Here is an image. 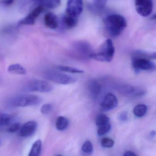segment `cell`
Listing matches in <instances>:
<instances>
[{"mask_svg": "<svg viewBox=\"0 0 156 156\" xmlns=\"http://www.w3.org/2000/svg\"><path fill=\"white\" fill-rule=\"evenodd\" d=\"M68 124V119L64 116H60L57 120L56 126L58 131H63L67 127Z\"/></svg>", "mask_w": 156, "mask_h": 156, "instance_id": "obj_19", "label": "cell"}, {"mask_svg": "<svg viewBox=\"0 0 156 156\" xmlns=\"http://www.w3.org/2000/svg\"><path fill=\"white\" fill-rule=\"evenodd\" d=\"M41 99L38 96L33 94H26L18 96L12 99L10 104L14 107H26L39 105Z\"/></svg>", "mask_w": 156, "mask_h": 156, "instance_id": "obj_3", "label": "cell"}, {"mask_svg": "<svg viewBox=\"0 0 156 156\" xmlns=\"http://www.w3.org/2000/svg\"><path fill=\"white\" fill-rule=\"evenodd\" d=\"M63 156L60 155H58V156Z\"/></svg>", "mask_w": 156, "mask_h": 156, "instance_id": "obj_35", "label": "cell"}, {"mask_svg": "<svg viewBox=\"0 0 156 156\" xmlns=\"http://www.w3.org/2000/svg\"><path fill=\"white\" fill-rule=\"evenodd\" d=\"M82 150L86 154H91L93 152V147L90 141H86L82 146Z\"/></svg>", "mask_w": 156, "mask_h": 156, "instance_id": "obj_26", "label": "cell"}, {"mask_svg": "<svg viewBox=\"0 0 156 156\" xmlns=\"http://www.w3.org/2000/svg\"><path fill=\"white\" fill-rule=\"evenodd\" d=\"M37 6H41L44 8L54 9L59 6L61 0H29Z\"/></svg>", "mask_w": 156, "mask_h": 156, "instance_id": "obj_12", "label": "cell"}, {"mask_svg": "<svg viewBox=\"0 0 156 156\" xmlns=\"http://www.w3.org/2000/svg\"><path fill=\"white\" fill-rule=\"evenodd\" d=\"M119 119L122 122H125L128 119V115L126 112H122L119 116Z\"/></svg>", "mask_w": 156, "mask_h": 156, "instance_id": "obj_30", "label": "cell"}, {"mask_svg": "<svg viewBox=\"0 0 156 156\" xmlns=\"http://www.w3.org/2000/svg\"><path fill=\"white\" fill-rule=\"evenodd\" d=\"M37 128V123L34 121H30L23 125L20 129L19 135L22 137H27L34 133Z\"/></svg>", "mask_w": 156, "mask_h": 156, "instance_id": "obj_11", "label": "cell"}, {"mask_svg": "<svg viewBox=\"0 0 156 156\" xmlns=\"http://www.w3.org/2000/svg\"><path fill=\"white\" fill-rule=\"evenodd\" d=\"M156 135V132L155 131H153L150 133V136L151 137H154Z\"/></svg>", "mask_w": 156, "mask_h": 156, "instance_id": "obj_33", "label": "cell"}, {"mask_svg": "<svg viewBox=\"0 0 156 156\" xmlns=\"http://www.w3.org/2000/svg\"><path fill=\"white\" fill-rule=\"evenodd\" d=\"M44 21L46 26L51 29H56L59 25L58 18L52 12H48L45 15Z\"/></svg>", "mask_w": 156, "mask_h": 156, "instance_id": "obj_13", "label": "cell"}, {"mask_svg": "<svg viewBox=\"0 0 156 156\" xmlns=\"http://www.w3.org/2000/svg\"><path fill=\"white\" fill-rule=\"evenodd\" d=\"M152 19H153V20H156V14H155L154 15V16L152 17Z\"/></svg>", "mask_w": 156, "mask_h": 156, "instance_id": "obj_34", "label": "cell"}, {"mask_svg": "<svg viewBox=\"0 0 156 156\" xmlns=\"http://www.w3.org/2000/svg\"><path fill=\"white\" fill-rule=\"evenodd\" d=\"M115 49L112 41L108 39L100 47L96 53H92L89 55L90 58L103 62H110L112 61L114 55Z\"/></svg>", "mask_w": 156, "mask_h": 156, "instance_id": "obj_2", "label": "cell"}, {"mask_svg": "<svg viewBox=\"0 0 156 156\" xmlns=\"http://www.w3.org/2000/svg\"><path fill=\"white\" fill-rule=\"evenodd\" d=\"M64 26L67 28H70L76 25L78 22V18L72 17L70 16L65 14L62 20Z\"/></svg>", "mask_w": 156, "mask_h": 156, "instance_id": "obj_16", "label": "cell"}, {"mask_svg": "<svg viewBox=\"0 0 156 156\" xmlns=\"http://www.w3.org/2000/svg\"><path fill=\"white\" fill-rule=\"evenodd\" d=\"M107 0H94V5L98 10L103 9L106 5Z\"/></svg>", "mask_w": 156, "mask_h": 156, "instance_id": "obj_27", "label": "cell"}, {"mask_svg": "<svg viewBox=\"0 0 156 156\" xmlns=\"http://www.w3.org/2000/svg\"><path fill=\"white\" fill-rule=\"evenodd\" d=\"M20 124L19 123H15L12 124L7 129V132L10 133H16L18 131L20 128Z\"/></svg>", "mask_w": 156, "mask_h": 156, "instance_id": "obj_28", "label": "cell"}, {"mask_svg": "<svg viewBox=\"0 0 156 156\" xmlns=\"http://www.w3.org/2000/svg\"><path fill=\"white\" fill-rule=\"evenodd\" d=\"M57 69L63 72H68V73H73V74H78V73H83V70L72 67L67 66H58Z\"/></svg>", "mask_w": 156, "mask_h": 156, "instance_id": "obj_22", "label": "cell"}, {"mask_svg": "<svg viewBox=\"0 0 156 156\" xmlns=\"http://www.w3.org/2000/svg\"><path fill=\"white\" fill-rule=\"evenodd\" d=\"M13 2L14 0H4L3 1V3H4L5 5H11Z\"/></svg>", "mask_w": 156, "mask_h": 156, "instance_id": "obj_32", "label": "cell"}, {"mask_svg": "<svg viewBox=\"0 0 156 156\" xmlns=\"http://www.w3.org/2000/svg\"><path fill=\"white\" fill-rule=\"evenodd\" d=\"M135 4L136 12L141 16H148L153 11L152 0H135Z\"/></svg>", "mask_w": 156, "mask_h": 156, "instance_id": "obj_8", "label": "cell"}, {"mask_svg": "<svg viewBox=\"0 0 156 156\" xmlns=\"http://www.w3.org/2000/svg\"><path fill=\"white\" fill-rule=\"evenodd\" d=\"M88 87L92 98L94 100L97 99L101 90V86L100 83L95 80H91L89 82Z\"/></svg>", "mask_w": 156, "mask_h": 156, "instance_id": "obj_14", "label": "cell"}, {"mask_svg": "<svg viewBox=\"0 0 156 156\" xmlns=\"http://www.w3.org/2000/svg\"><path fill=\"white\" fill-rule=\"evenodd\" d=\"M124 156H137V155L133 152L128 151L126 152Z\"/></svg>", "mask_w": 156, "mask_h": 156, "instance_id": "obj_31", "label": "cell"}, {"mask_svg": "<svg viewBox=\"0 0 156 156\" xmlns=\"http://www.w3.org/2000/svg\"><path fill=\"white\" fill-rule=\"evenodd\" d=\"M44 10V8L41 6H37L35 7L33 11L28 14L26 16L19 21L18 25H32L35 23L37 18L39 16L40 14Z\"/></svg>", "mask_w": 156, "mask_h": 156, "instance_id": "obj_9", "label": "cell"}, {"mask_svg": "<svg viewBox=\"0 0 156 156\" xmlns=\"http://www.w3.org/2000/svg\"><path fill=\"white\" fill-rule=\"evenodd\" d=\"M46 79L55 83L61 84H69L76 81V78L55 71H48L45 74Z\"/></svg>", "mask_w": 156, "mask_h": 156, "instance_id": "obj_4", "label": "cell"}, {"mask_svg": "<svg viewBox=\"0 0 156 156\" xmlns=\"http://www.w3.org/2000/svg\"><path fill=\"white\" fill-rule=\"evenodd\" d=\"M114 144V141L109 138H104L101 141V145L105 148H111Z\"/></svg>", "mask_w": 156, "mask_h": 156, "instance_id": "obj_25", "label": "cell"}, {"mask_svg": "<svg viewBox=\"0 0 156 156\" xmlns=\"http://www.w3.org/2000/svg\"><path fill=\"white\" fill-rule=\"evenodd\" d=\"M111 128L110 123L98 127V134L100 136H102L107 133L110 131Z\"/></svg>", "mask_w": 156, "mask_h": 156, "instance_id": "obj_24", "label": "cell"}, {"mask_svg": "<svg viewBox=\"0 0 156 156\" xmlns=\"http://www.w3.org/2000/svg\"><path fill=\"white\" fill-rule=\"evenodd\" d=\"M27 89L31 91L46 93L51 91L53 90V87L47 82L34 80L29 82L27 85Z\"/></svg>", "mask_w": 156, "mask_h": 156, "instance_id": "obj_7", "label": "cell"}, {"mask_svg": "<svg viewBox=\"0 0 156 156\" xmlns=\"http://www.w3.org/2000/svg\"><path fill=\"white\" fill-rule=\"evenodd\" d=\"M115 88L119 92L123 94H135L136 95H142V93H138L136 91L135 89L131 85H117Z\"/></svg>", "mask_w": 156, "mask_h": 156, "instance_id": "obj_15", "label": "cell"}, {"mask_svg": "<svg viewBox=\"0 0 156 156\" xmlns=\"http://www.w3.org/2000/svg\"><path fill=\"white\" fill-rule=\"evenodd\" d=\"M132 58L133 67L136 74H138L141 70H156V65L149 59L141 58Z\"/></svg>", "mask_w": 156, "mask_h": 156, "instance_id": "obj_5", "label": "cell"}, {"mask_svg": "<svg viewBox=\"0 0 156 156\" xmlns=\"http://www.w3.org/2000/svg\"><path fill=\"white\" fill-rule=\"evenodd\" d=\"M42 142L41 140L36 141L32 146V148L29 154V156H39L41 152Z\"/></svg>", "mask_w": 156, "mask_h": 156, "instance_id": "obj_20", "label": "cell"}, {"mask_svg": "<svg viewBox=\"0 0 156 156\" xmlns=\"http://www.w3.org/2000/svg\"><path fill=\"white\" fill-rule=\"evenodd\" d=\"M105 28L110 35L117 37L120 35L127 26L124 17L120 15L112 14L104 19Z\"/></svg>", "mask_w": 156, "mask_h": 156, "instance_id": "obj_1", "label": "cell"}, {"mask_svg": "<svg viewBox=\"0 0 156 156\" xmlns=\"http://www.w3.org/2000/svg\"><path fill=\"white\" fill-rule=\"evenodd\" d=\"M11 120L12 117L9 115L7 114L0 113V126L9 124Z\"/></svg>", "mask_w": 156, "mask_h": 156, "instance_id": "obj_23", "label": "cell"}, {"mask_svg": "<svg viewBox=\"0 0 156 156\" xmlns=\"http://www.w3.org/2000/svg\"><path fill=\"white\" fill-rule=\"evenodd\" d=\"M52 106L50 104L44 105L41 108V112L43 114L47 115L52 110Z\"/></svg>", "mask_w": 156, "mask_h": 156, "instance_id": "obj_29", "label": "cell"}, {"mask_svg": "<svg viewBox=\"0 0 156 156\" xmlns=\"http://www.w3.org/2000/svg\"><path fill=\"white\" fill-rule=\"evenodd\" d=\"M83 0H68L65 14L78 18L83 10Z\"/></svg>", "mask_w": 156, "mask_h": 156, "instance_id": "obj_6", "label": "cell"}, {"mask_svg": "<svg viewBox=\"0 0 156 156\" xmlns=\"http://www.w3.org/2000/svg\"><path fill=\"white\" fill-rule=\"evenodd\" d=\"M8 72L12 74L24 75L27 73L25 69L19 64H13L8 67Z\"/></svg>", "mask_w": 156, "mask_h": 156, "instance_id": "obj_17", "label": "cell"}, {"mask_svg": "<svg viewBox=\"0 0 156 156\" xmlns=\"http://www.w3.org/2000/svg\"><path fill=\"white\" fill-rule=\"evenodd\" d=\"M118 103V100L114 94H107L101 104V110L103 112H108L115 108Z\"/></svg>", "mask_w": 156, "mask_h": 156, "instance_id": "obj_10", "label": "cell"}, {"mask_svg": "<svg viewBox=\"0 0 156 156\" xmlns=\"http://www.w3.org/2000/svg\"><path fill=\"white\" fill-rule=\"evenodd\" d=\"M110 122V118L104 114H100L96 118V124L98 127L109 123Z\"/></svg>", "mask_w": 156, "mask_h": 156, "instance_id": "obj_21", "label": "cell"}, {"mask_svg": "<svg viewBox=\"0 0 156 156\" xmlns=\"http://www.w3.org/2000/svg\"><path fill=\"white\" fill-rule=\"evenodd\" d=\"M147 111V107L144 104L138 105L135 107L133 110L134 114L136 116L142 117L144 116Z\"/></svg>", "mask_w": 156, "mask_h": 156, "instance_id": "obj_18", "label": "cell"}]
</instances>
